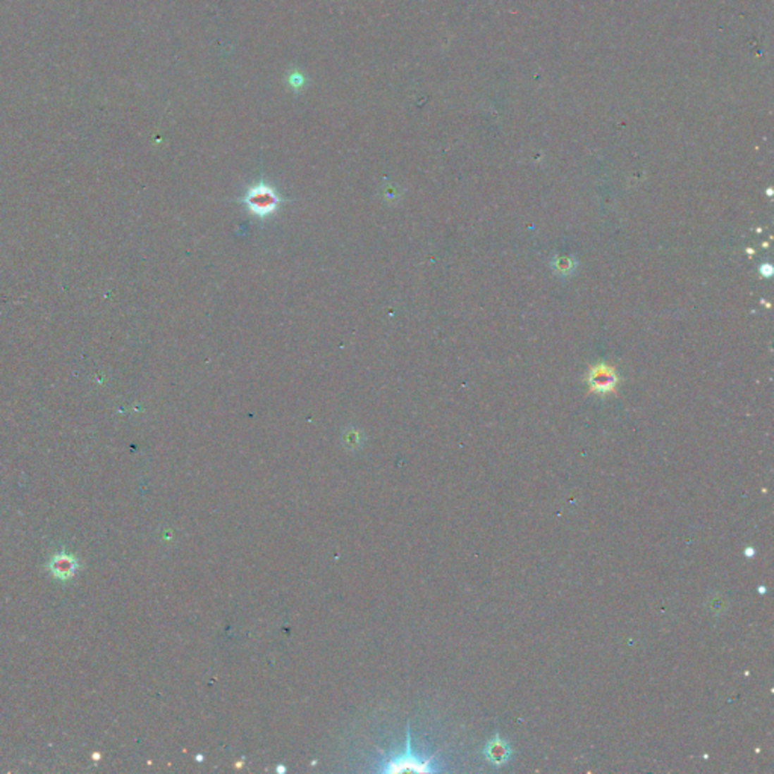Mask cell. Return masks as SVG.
<instances>
[{
    "instance_id": "6da1fadb",
    "label": "cell",
    "mask_w": 774,
    "mask_h": 774,
    "mask_svg": "<svg viewBox=\"0 0 774 774\" xmlns=\"http://www.w3.org/2000/svg\"><path fill=\"white\" fill-rule=\"evenodd\" d=\"M251 215L259 218H266L274 215L281 204V197L271 185L260 182L254 186L248 188V191L240 198Z\"/></svg>"
},
{
    "instance_id": "7a4b0ae2",
    "label": "cell",
    "mask_w": 774,
    "mask_h": 774,
    "mask_svg": "<svg viewBox=\"0 0 774 774\" xmlns=\"http://www.w3.org/2000/svg\"><path fill=\"white\" fill-rule=\"evenodd\" d=\"M78 569H79L78 558L66 552L56 553V555L51 557V560L49 561V570L56 579H61V581H67L75 577Z\"/></svg>"
},
{
    "instance_id": "3957f363",
    "label": "cell",
    "mask_w": 774,
    "mask_h": 774,
    "mask_svg": "<svg viewBox=\"0 0 774 774\" xmlns=\"http://www.w3.org/2000/svg\"><path fill=\"white\" fill-rule=\"evenodd\" d=\"M430 762L428 761H421L419 758L414 756L413 750L410 749V737H407V749L403 753L401 756H396V758H392L389 762H387V768L386 771H396V770H404V768H413L416 771H428L430 770Z\"/></svg>"
},
{
    "instance_id": "277c9868",
    "label": "cell",
    "mask_w": 774,
    "mask_h": 774,
    "mask_svg": "<svg viewBox=\"0 0 774 774\" xmlns=\"http://www.w3.org/2000/svg\"><path fill=\"white\" fill-rule=\"evenodd\" d=\"M590 383L596 392H610L614 389L617 376L615 372L608 368V366H598V368L591 371Z\"/></svg>"
}]
</instances>
